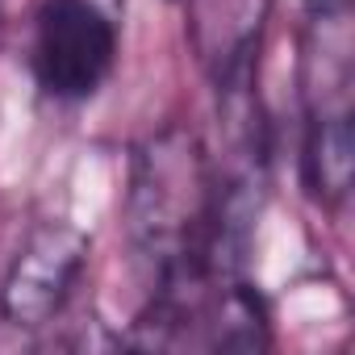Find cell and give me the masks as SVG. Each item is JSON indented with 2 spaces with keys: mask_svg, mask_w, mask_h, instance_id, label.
Masks as SVG:
<instances>
[{
  "mask_svg": "<svg viewBox=\"0 0 355 355\" xmlns=\"http://www.w3.org/2000/svg\"><path fill=\"white\" fill-rule=\"evenodd\" d=\"M125 222L138 255L155 268V288L226 272L222 255L234 234L222 218V189L184 130H163L134 155Z\"/></svg>",
  "mask_w": 355,
  "mask_h": 355,
  "instance_id": "6da1fadb",
  "label": "cell"
},
{
  "mask_svg": "<svg viewBox=\"0 0 355 355\" xmlns=\"http://www.w3.org/2000/svg\"><path fill=\"white\" fill-rule=\"evenodd\" d=\"M117 55L109 17L92 0H46L34 34V80L55 101H88Z\"/></svg>",
  "mask_w": 355,
  "mask_h": 355,
  "instance_id": "7a4b0ae2",
  "label": "cell"
},
{
  "mask_svg": "<svg viewBox=\"0 0 355 355\" xmlns=\"http://www.w3.org/2000/svg\"><path fill=\"white\" fill-rule=\"evenodd\" d=\"M84 263H88V234L71 222H42L5 272L0 318L13 326H46L67 305Z\"/></svg>",
  "mask_w": 355,
  "mask_h": 355,
  "instance_id": "3957f363",
  "label": "cell"
},
{
  "mask_svg": "<svg viewBox=\"0 0 355 355\" xmlns=\"http://www.w3.org/2000/svg\"><path fill=\"white\" fill-rule=\"evenodd\" d=\"M351 121L347 109L313 117L309 142H305V184L318 201H338L351 189Z\"/></svg>",
  "mask_w": 355,
  "mask_h": 355,
  "instance_id": "277c9868",
  "label": "cell"
}]
</instances>
